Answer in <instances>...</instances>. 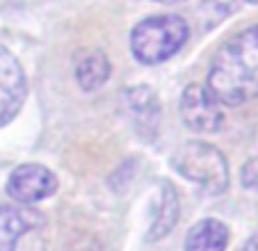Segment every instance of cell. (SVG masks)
Here are the masks:
<instances>
[{
  "mask_svg": "<svg viewBox=\"0 0 258 251\" xmlns=\"http://www.w3.org/2000/svg\"><path fill=\"white\" fill-rule=\"evenodd\" d=\"M206 87L219 105H244L258 98V25L238 32L215 53Z\"/></svg>",
  "mask_w": 258,
  "mask_h": 251,
  "instance_id": "1",
  "label": "cell"
},
{
  "mask_svg": "<svg viewBox=\"0 0 258 251\" xmlns=\"http://www.w3.org/2000/svg\"><path fill=\"white\" fill-rule=\"evenodd\" d=\"M190 28L180 16L162 14L140 21L131 32V50L137 62L160 64L174 57L187 41Z\"/></svg>",
  "mask_w": 258,
  "mask_h": 251,
  "instance_id": "2",
  "label": "cell"
},
{
  "mask_svg": "<svg viewBox=\"0 0 258 251\" xmlns=\"http://www.w3.org/2000/svg\"><path fill=\"white\" fill-rule=\"evenodd\" d=\"M171 167L183 178L197 183L206 194L213 197L226 192L231 183L229 162L224 153L206 142H185L178 146L171 155Z\"/></svg>",
  "mask_w": 258,
  "mask_h": 251,
  "instance_id": "3",
  "label": "cell"
},
{
  "mask_svg": "<svg viewBox=\"0 0 258 251\" xmlns=\"http://www.w3.org/2000/svg\"><path fill=\"white\" fill-rule=\"evenodd\" d=\"M178 110L183 123L195 133H217L219 126L224 123L222 105L210 94V89L199 82H192L183 89Z\"/></svg>",
  "mask_w": 258,
  "mask_h": 251,
  "instance_id": "4",
  "label": "cell"
},
{
  "mask_svg": "<svg viewBox=\"0 0 258 251\" xmlns=\"http://www.w3.org/2000/svg\"><path fill=\"white\" fill-rule=\"evenodd\" d=\"M57 192V176L44 164H21L10 174L7 194L19 203H39Z\"/></svg>",
  "mask_w": 258,
  "mask_h": 251,
  "instance_id": "5",
  "label": "cell"
},
{
  "mask_svg": "<svg viewBox=\"0 0 258 251\" xmlns=\"http://www.w3.org/2000/svg\"><path fill=\"white\" fill-rule=\"evenodd\" d=\"M28 94V82L21 62L12 50L0 46V128L21 112Z\"/></svg>",
  "mask_w": 258,
  "mask_h": 251,
  "instance_id": "6",
  "label": "cell"
},
{
  "mask_svg": "<svg viewBox=\"0 0 258 251\" xmlns=\"http://www.w3.org/2000/svg\"><path fill=\"white\" fill-rule=\"evenodd\" d=\"M123 103L142 137H153L160 123V101L156 92L144 85H137L123 92Z\"/></svg>",
  "mask_w": 258,
  "mask_h": 251,
  "instance_id": "7",
  "label": "cell"
},
{
  "mask_svg": "<svg viewBox=\"0 0 258 251\" xmlns=\"http://www.w3.org/2000/svg\"><path fill=\"white\" fill-rule=\"evenodd\" d=\"M178 213H180V203L176 187L169 180H160L156 201H153V222L151 228H149V240L158 242L165 235H169L174 231L176 222H178Z\"/></svg>",
  "mask_w": 258,
  "mask_h": 251,
  "instance_id": "8",
  "label": "cell"
},
{
  "mask_svg": "<svg viewBox=\"0 0 258 251\" xmlns=\"http://www.w3.org/2000/svg\"><path fill=\"white\" fill-rule=\"evenodd\" d=\"M110 59L103 50L96 48H87L80 50L76 55V62H73V73H76V80H78L80 89L83 92H96L110 78Z\"/></svg>",
  "mask_w": 258,
  "mask_h": 251,
  "instance_id": "9",
  "label": "cell"
},
{
  "mask_svg": "<svg viewBox=\"0 0 258 251\" xmlns=\"http://www.w3.org/2000/svg\"><path fill=\"white\" fill-rule=\"evenodd\" d=\"M39 224V215L21 206H0V251H14L21 235Z\"/></svg>",
  "mask_w": 258,
  "mask_h": 251,
  "instance_id": "10",
  "label": "cell"
},
{
  "mask_svg": "<svg viewBox=\"0 0 258 251\" xmlns=\"http://www.w3.org/2000/svg\"><path fill=\"white\" fill-rule=\"evenodd\" d=\"M229 246V228L219 219H201L187 231L185 251H226Z\"/></svg>",
  "mask_w": 258,
  "mask_h": 251,
  "instance_id": "11",
  "label": "cell"
},
{
  "mask_svg": "<svg viewBox=\"0 0 258 251\" xmlns=\"http://www.w3.org/2000/svg\"><path fill=\"white\" fill-rule=\"evenodd\" d=\"M242 7V0H204L201 5V14L206 16V21L210 23H219L222 19L235 14V12Z\"/></svg>",
  "mask_w": 258,
  "mask_h": 251,
  "instance_id": "12",
  "label": "cell"
},
{
  "mask_svg": "<svg viewBox=\"0 0 258 251\" xmlns=\"http://www.w3.org/2000/svg\"><path fill=\"white\" fill-rule=\"evenodd\" d=\"M240 180L247 190H253L258 192V158H251L244 162L242 171H240Z\"/></svg>",
  "mask_w": 258,
  "mask_h": 251,
  "instance_id": "13",
  "label": "cell"
},
{
  "mask_svg": "<svg viewBox=\"0 0 258 251\" xmlns=\"http://www.w3.org/2000/svg\"><path fill=\"white\" fill-rule=\"evenodd\" d=\"M240 251H258V233H253V235L242 244V249Z\"/></svg>",
  "mask_w": 258,
  "mask_h": 251,
  "instance_id": "14",
  "label": "cell"
},
{
  "mask_svg": "<svg viewBox=\"0 0 258 251\" xmlns=\"http://www.w3.org/2000/svg\"><path fill=\"white\" fill-rule=\"evenodd\" d=\"M156 3H167V5H176V3H183V0H156Z\"/></svg>",
  "mask_w": 258,
  "mask_h": 251,
  "instance_id": "15",
  "label": "cell"
},
{
  "mask_svg": "<svg viewBox=\"0 0 258 251\" xmlns=\"http://www.w3.org/2000/svg\"><path fill=\"white\" fill-rule=\"evenodd\" d=\"M244 3H251V5H258V0H244Z\"/></svg>",
  "mask_w": 258,
  "mask_h": 251,
  "instance_id": "16",
  "label": "cell"
}]
</instances>
